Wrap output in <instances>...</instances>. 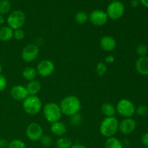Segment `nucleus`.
I'll return each instance as SVG.
<instances>
[{"instance_id": "1", "label": "nucleus", "mask_w": 148, "mask_h": 148, "mask_svg": "<svg viewBox=\"0 0 148 148\" xmlns=\"http://www.w3.org/2000/svg\"><path fill=\"white\" fill-rule=\"evenodd\" d=\"M62 114L67 116H72L78 114L81 109V102L75 95H67L64 97L59 104Z\"/></svg>"}, {"instance_id": "2", "label": "nucleus", "mask_w": 148, "mask_h": 148, "mask_svg": "<svg viewBox=\"0 0 148 148\" xmlns=\"http://www.w3.org/2000/svg\"><path fill=\"white\" fill-rule=\"evenodd\" d=\"M119 122L115 116L106 117L100 125V133L107 138L114 137L119 131Z\"/></svg>"}, {"instance_id": "3", "label": "nucleus", "mask_w": 148, "mask_h": 148, "mask_svg": "<svg viewBox=\"0 0 148 148\" xmlns=\"http://www.w3.org/2000/svg\"><path fill=\"white\" fill-rule=\"evenodd\" d=\"M44 118L48 122L54 123L60 121L62 116V112L59 104L54 102L47 103L43 108Z\"/></svg>"}, {"instance_id": "4", "label": "nucleus", "mask_w": 148, "mask_h": 148, "mask_svg": "<svg viewBox=\"0 0 148 148\" xmlns=\"http://www.w3.org/2000/svg\"><path fill=\"white\" fill-rule=\"evenodd\" d=\"M23 108L27 114L35 116L41 111L42 101L37 95H28L23 101Z\"/></svg>"}, {"instance_id": "5", "label": "nucleus", "mask_w": 148, "mask_h": 148, "mask_svg": "<svg viewBox=\"0 0 148 148\" xmlns=\"http://www.w3.org/2000/svg\"><path fill=\"white\" fill-rule=\"evenodd\" d=\"M116 111L124 118H132L135 114L136 107L131 101L123 98L117 103Z\"/></svg>"}, {"instance_id": "6", "label": "nucleus", "mask_w": 148, "mask_h": 148, "mask_svg": "<svg viewBox=\"0 0 148 148\" xmlns=\"http://www.w3.org/2000/svg\"><path fill=\"white\" fill-rule=\"evenodd\" d=\"M25 14L21 10H14L9 14L7 23L12 30L22 28L25 23Z\"/></svg>"}, {"instance_id": "7", "label": "nucleus", "mask_w": 148, "mask_h": 148, "mask_svg": "<svg viewBox=\"0 0 148 148\" xmlns=\"http://www.w3.org/2000/svg\"><path fill=\"white\" fill-rule=\"evenodd\" d=\"M125 8L122 2L119 1H111L107 7L106 14L108 18L113 20H116L121 18L124 14Z\"/></svg>"}, {"instance_id": "8", "label": "nucleus", "mask_w": 148, "mask_h": 148, "mask_svg": "<svg viewBox=\"0 0 148 148\" xmlns=\"http://www.w3.org/2000/svg\"><path fill=\"white\" fill-rule=\"evenodd\" d=\"M39 53H40V49L37 44L29 43L23 49L22 51V59L24 62L30 63L37 59Z\"/></svg>"}, {"instance_id": "9", "label": "nucleus", "mask_w": 148, "mask_h": 148, "mask_svg": "<svg viewBox=\"0 0 148 148\" xmlns=\"http://www.w3.org/2000/svg\"><path fill=\"white\" fill-rule=\"evenodd\" d=\"M25 134L27 138L33 142L40 140L43 135V130L41 126L36 122L30 123L27 127L25 130Z\"/></svg>"}, {"instance_id": "10", "label": "nucleus", "mask_w": 148, "mask_h": 148, "mask_svg": "<svg viewBox=\"0 0 148 148\" xmlns=\"http://www.w3.org/2000/svg\"><path fill=\"white\" fill-rule=\"evenodd\" d=\"M38 75L43 77L51 76L55 70V65L52 61L49 59H43L40 61L36 67Z\"/></svg>"}, {"instance_id": "11", "label": "nucleus", "mask_w": 148, "mask_h": 148, "mask_svg": "<svg viewBox=\"0 0 148 148\" xmlns=\"http://www.w3.org/2000/svg\"><path fill=\"white\" fill-rule=\"evenodd\" d=\"M108 17L105 11L101 10H93L89 15V20L95 26H103L106 24Z\"/></svg>"}, {"instance_id": "12", "label": "nucleus", "mask_w": 148, "mask_h": 148, "mask_svg": "<svg viewBox=\"0 0 148 148\" xmlns=\"http://www.w3.org/2000/svg\"><path fill=\"white\" fill-rule=\"evenodd\" d=\"M137 122L132 118H124L119 125V131L123 134H130L136 130Z\"/></svg>"}, {"instance_id": "13", "label": "nucleus", "mask_w": 148, "mask_h": 148, "mask_svg": "<svg viewBox=\"0 0 148 148\" xmlns=\"http://www.w3.org/2000/svg\"><path fill=\"white\" fill-rule=\"evenodd\" d=\"M10 95L15 101H23L29 95L25 87L21 85H16L11 88Z\"/></svg>"}, {"instance_id": "14", "label": "nucleus", "mask_w": 148, "mask_h": 148, "mask_svg": "<svg viewBox=\"0 0 148 148\" xmlns=\"http://www.w3.org/2000/svg\"><path fill=\"white\" fill-rule=\"evenodd\" d=\"M100 46L105 51H112L116 47V40L111 36H105L100 40Z\"/></svg>"}, {"instance_id": "15", "label": "nucleus", "mask_w": 148, "mask_h": 148, "mask_svg": "<svg viewBox=\"0 0 148 148\" xmlns=\"http://www.w3.org/2000/svg\"><path fill=\"white\" fill-rule=\"evenodd\" d=\"M50 130L52 134L60 137H63L66 134V131H67V127L64 123L59 121L52 123L50 127Z\"/></svg>"}, {"instance_id": "16", "label": "nucleus", "mask_w": 148, "mask_h": 148, "mask_svg": "<svg viewBox=\"0 0 148 148\" xmlns=\"http://www.w3.org/2000/svg\"><path fill=\"white\" fill-rule=\"evenodd\" d=\"M136 70L143 76H148V57H140L135 63Z\"/></svg>"}, {"instance_id": "17", "label": "nucleus", "mask_w": 148, "mask_h": 148, "mask_svg": "<svg viewBox=\"0 0 148 148\" xmlns=\"http://www.w3.org/2000/svg\"><path fill=\"white\" fill-rule=\"evenodd\" d=\"M29 95H37L41 90V84L36 79L29 81L25 86Z\"/></svg>"}, {"instance_id": "18", "label": "nucleus", "mask_w": 148, "mask_h": 148, "mask_svg": "<svg viewBox=\"0 0 148 148\" xmlns=\"http://www.w3.org/2000/svg\"><path fill=\"white\" fill-rule=\"evenodd\" d=\"M13 32H14V30H12L8 25L1 27H0V40L3 42L11 40L13 38Z\"/></svg>"}, {"instance_id": "19", "label": "nucleus", "mask_w": 148, "mask_h": 148, "mask_svg": "<svg viewBox=\"0 0 148 148\" xmlns=\"http://www.w3.org/2000/svg\"><path fill=\"white\" fill-rule=\"evenodd\" d=\"M22 75L25 79L29 82V81L36 79L38 75V72L36 68L33 67V66H27L23 70Z\"/></svg>"}, {"instance_id": "20", "label": "nucleus", "mask_w": 148, "mask_h": 148, "mask_svg": "<svg viewBox=\"0 0 148 148\" xmlns=\"http://www.w3.org/2000/svg\"><path fill=\"white\" fill-rule=\"evenodd\" d=\"M101 112L106 117L114 116L116 112V107L111 103H104L101 106Z\"/></svg>"}, {"instance_id": "21", "label": "nucleus", "mask_w": 148, "mask_h": 148, "mask_svg": "<svg viewBox=\"0 0 148 148\" xmlns=\"http://www.w3.org/2000/svg\"><path fill=\"white\" fill-rule=\"evenodd\" d=\"M106 148H123L122 143L115 137L107 138L105 143Z\"/></svg>"}, {"instance_id": "22", "label": "nucleus", "mask_w": 148, "mask_h": 148, "mask_svg": "<svg viewBox=\"0 0 148 148\" xmlns=\"http://www.w3.org/2000/svg\"><path fill=\"white\" fill-rule=\"evenodd\" d=\"M72 146V141L66 137H60L56 141V148H71Z\"/></svg>"}, {"instance_id": "23", "label": "nucleus", "mask_w": 148, "mask_h": 148, "mask_svg": "<svg viewBox=\"0 0 148 148\" xmlns=\"http://www.w3.org/2000/svg\"><path fill=\"white\" fill-rule=\"evenodd\" d=\"M75 19L77 23L79 25H83L85 24L89 20V16L85 12L79 11L77 12V14H75Z\"/></svg>"}, {"instance_id": "24", "label": "nucleus", "mask_w": 148, "mask_h": 148, "mask_svg": "<svg viewBox=\"0 0 148 148\" xmlns=\"http://www.w3.org/2000/svg\"><path fill=\"white\" fill-rule=\"evenodd\" d=\"M11 3L9 0H0V14H5L11 10Z\"/></svg>"}, {"instance_id": "25", "label": "nucleus", "mask_w": 148, "mask_h": 148, "mask_svg": "<svg viewBox=\"0 0 148 148\" xmlns=\"http://www.w3.org/2000/svg\"><path fill=\"white\" fill-rule=\"evenodd\" d=\"M8 148H27L25 143L22 140L16 139L9 143Z\"/></svg>"}, {"instance_id": "26", "label": "nucleus", "mask_w": 148, "mask_h": 148, "mask_svg": "<svg viewBox=\"0 0 148 148\" xmlns=\"http://www.w3.org/2000/svg\"><path fill=\"white\" fill-rule=\"evenodd\" d=\"M82 117L81 114H79V113L70 116V124L72 127H78L80 124V123L82 122Z\"/></svg>"}, {"instance_id": "27", "label": "nucleus", "mask_w": 148, "mask_h": 148, "mask_svg": "<svg viewBox=\"0 0 148 148\" xmlns=\"http://www.w3.org/2000/svg\"><path fill=\"white\" fill-rule=\"evenodd\" d=\"M136 53L140 57H144L147 56L148 53V48L145 44H140L136 49Z\"/></svg>"}, {"instance_id": "28", "label": "nucleus", "mask_w": 148, "mask_h": 148, "mask_svg": "<svg viewBox=\"0 0 148 148\" xmlns=\"http://www.w3.org/2000/svg\"><path fill=\"white\" fill-rule=\"evenodd\" d=\"M107 72V66L104 62H99L96 65V72L99 76H103Z\"/></svg>"}, {"instance_id": "29", "label": "nucleus", "mask_w": 148, "mask_h": 148, "mask_svg": "<svg viewBox=\"0 0 148 148\" xmlns=\"http://www.w3.org/2000/svg\"><path fill=\"white\" fill-rule=\"evenodd\" d=\"M25 31L23 29L19 28L14 30V32H13V38L15 40L20 41V40H23L25 38Z\"/></svg>"}, {"instance_id": "30", "label": "nucleus", "mask_w": 148, "mask_h": 148, "mask_svg": "<svg viewBox=\"0 0 148 148\" xmlns=\"http://www.w3.org/2000/svg\"><path fill=\"white\" fill-rule=\"evenodd\" d=\"M52 138L48 134H43L41 137V138L40 139V144L45 147H48L52 144Z\"/></svg>"}, {"instance_id": "31", "label": "nucleus", "mask_w": 148, "mask_h": 148, "mask_svg": "<svg viewBox=\"0 0 148 148\" xmlns=\"http://www.w3.org/2000/svg\"><path fill=\"white\" fill-rule=\"evenodd\" d=\"M135 114H137L139 116H146L148 115V107L145 105L139 106L136 108Z\"/></svg>"}, {"instance_id": "32", "label": "nucleus", "mask_w": 148, "mask_h": 148, "mask_svg": "<svg viewBox=\"0 0 148 148\" xmlns=\"http://www.w3.org/2000/svg\"><path fill=\"white\" fill-rule=\"evenodd\" d=\"M7 85V78L3 75L0 74V92L4 91L6 89Z\"/></svg>"}, {"instance_id": "33", "label": "nucleus", "mask_w": 148, "mask_h": 148, "mask_svg": "<svg viewBox=\"0 0 148 148\" xmlns=\"http://www.w3.org/2000/svg\"><path fill=\"white\" fill-rule=\"evenodd\" d=\"M115 61V57H114V55H108V56L106 57L105 59V63L108 64H113Z\"/></svg>"}, {"instance_id": "34", "label": "nucleus", "mask_w": 148, "mask_h": 148, "mask_svg": "<svg viewBox=\"0 0 148 148\" xmlns=\"http://www.w3.org/2000/svg\"><path fill=\"white\" fill-rule=\"evenodd\" d=\"M141 141L142 143L143 144V145L148 147V132L145 133V134L142 136Z\"/></svg>"}, {"instance_id": "35", "label": "nucleus", "mask_w": 148, "mask_h": 148, "mask_svg": "<svg viewBox=\"0 0 148 148\" xmlns=\"http://www.w3.org/2000/svg\"><path fill=\"white\" fill-rule=\"evenodd\" d=\"M9 143L5 139H0V148H8Z\"/></svg>"}, {"instance_id": "36", "label": "nucleus", "mask_w": 148, "mask_h": 148, "mask_svg": "<svg viewBox=\"0 0 148 148\" xmlns=\"http://www.w3.org/2000/svg\"><path fill=\"white\" fill-rule=\"evenodd\" d=\"M131 6L134 8L137 7L139 6V1L138 0H131Z\"/></svg>"}, {"instance_id": "37", "label": "nucleus", "mask_w": 148, "mask_h": 148, "mask_svg": "<svg viewBox=\"0 0 148 148\" xmlns=\"http://www.w3.org/2000/svg\"><path fill=\"white\" fill-rule=\"evenodd\" d=\"M71 148H88L87 147H85V145H82L81 144H75L72 145V146L71 147Z\"/></svg>"}, {"instance_id": "38", "label": "nucleus", "mask_w": 148, "mask_h": 148, "mask_svg": "<svg viewBox=\"0 0 148 148\" xmlns=\"http://www.w3.org/2000/svg\"><path fill=\"white\" fill-rule=\"evenodd\" d=\"M140 2L144 7L148 8V0H140Z\"/></svg>"}, {"instance_id": "39", "label": "nucleus", "mask_w": 148, "mask_h": 148, "mask_svg": "<svg viewBox=\"0 0 148 148\" xmlns=\"http://www.w3.org/2000/svg\"><path fill=\"white\" fill-rule=\"evenodd\" d=\"M5 22V20H4V17L2 14H0V25H3Z\"/></svg>"}, {"instance_id": "40", "label": "nucleus", "mask_w": 148, "mask_h": 148, "mask_svg": "<svg viewBox=\"0 0 148 148\" xmlns=\"http://www.w3.org/2000/svg\"><path fill=\"white\" fill-rule=\"evenodd\" d=\"M2 70H3L2 66H1V64H0V74H1V72H2Z\"/></svg>"}, {"instance_id": "41", "label": "nucleus", "mask_w": 148, "mask_h": 148, "mask_svg": "<svg viewBox=\"0 0 148 148\" xmlns=\"http://www.w3.org/2000/svg\"><path fill=\"white\" fill-rule=\"evenodd\" d=\"M112 1H117V0H111Z\"/></svg>"}, {"instance_id": "42", "label": "nucleus", "mask_w": 148, "mask_h": 148, "mask_svg": "<svg viewBox=\"0 0 148 148\" xmlns=\"http://www.w3.org/2000/svg\"><path fill=\"white\" fill-rule=\"evenodd\" d=\"M126 148H130V147H126Z\"/></svg>"}]
</instances>
